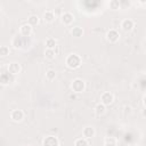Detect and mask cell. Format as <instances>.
Instances as JSON below:
<instances>
[{"label":"cell","mask_w":146,"mask_h":146,"mask_svg":"<svg viewBox=\"0 0 146 146\" xmlns=\"http://www.w3.org/2000/svg\"><path fill=\"white\" fill-rule=\"evenodd\" d=\"M65 64L71 70L79 68L81 66V57L76 54H70L65 59Z\"/></svg>","instance_id":"1"},{"label":"cell","mask_w":146,"mask_h":146,"mask_svg":"<svg viewBox=\"0 0 146 146\" xmlns=\"http://www.w3.org/2000/svg\"><path fill=\"white\" fill-rule=\"evenodd\" d=\"M71 89L74 92H82L86 89V82L82 79H74L71 83Z\"/></svg>","instance_id":"2"},{"label":"cell","mask_w":146,"mask_h":146,"mask_svg":"<svg viewBox=\"0 0 146 146\" xmlns=\"http://www.w3.org/2000/svg\"><path fill=\"white\" fill-rule=\"evenodd\" d=\"M113 102H114V95L112 92L105 91V92L102 94V96H100V103L102 104H104L105 106H107V105L113 104Z\"/></svg>","instance_id":"3"},{"label":"cell","mask_w":146,"mask_h":146,"mask_svg":"<svg viewBox=\"0 0 146 146\" xmlns=\"http://www.w3.org/2000/svg\"><path fill=\"white\" fill-rule=\"evenodd\" d=\"M106 39H107V41H110L111 43H115V42H117L119 39H120V33H119L116 30L112 29V30H110V31L106 33Z\"/></svg>","instance_id":"4"},{"label":"cell","mask_w":146,"mask_h":146,"mask_svg":"<svg viewBox=\"0 0 146 146\" xmlns=\"http://www.w3.org/2000/svg\"><path fill=\"white\" fill-rule=\"evenodd\" d=\"M21 70H22L21 65H19L18 63H16V62L9 63L8 66H7V71H8L11 75H14V76L17 75V74H19V73H21Z\"/></svg>","instance_id":"5"},{"label":"cell","mask_w":146,"mask_h":146,"mask_svg":"<svg viewBox=\"0 0 146 146\" xmlns=\"http://www.w3.org/2000/svg\"><path fill=\"white\" fill-rule=\"evenodd\" d=\"M60 21H62V23L64 25H71L73 23V21H74V15L72 13H70V11H65V13L62 14Z\"/></svg>","instance_id":"6"},{"label":"cell","mask_w":146,"mask_h":146,"mask_svg":"<svg viewBox=\"0 0 146 146\" xmlns=\"http://www.w3.org/2000/svg\"><path fill=\"white\" fill-rule=\"evenodd\" d=\"M135 27V22L130 18H125L121 22V29L124 31V32H129L131 31L132 29Z\"/></svg>","instance_id":"7"},{"label":"cell","mask_w":146,"mask_h":146,"mask_svg":"<svg viewBox=\"0 0 146 146\" xmlns=\"http://www.w3.org/2000/svg\"><path fill=\"white\" fill-rule=\"evenodd\" d=\"M42 146H59V141L55 136H47L42 141Z\"/></svg>","instance_id":"8"},{"label":"cell","mask_w":146,"mask_h":146,"mask_svg":"<svg viewBox=\"0 0 146 146\" xmlns=\"http://www.w3.org/2000/svg\"><path fill=\"white\" fill-rule=\"evenodd\" d=\"M19 34L22 35V36H24V38H29V36H31V34H32V26L30 25V24H23L21 27H19Z\"/></svg>","instance_id":"9"},{"label":"cell","mask_w":146,"mask_h":146,"mask_svg":"<svg viewBox=\"0 0 146 146\" xmlns=\"http://www.w3.org/2000/svg\"><path fill=\"white\" fill-rule=\"evenodd\" d=\"M10 119L14 122H21L24 119V112L22 110H14V111H11Z\"/></svg>","instance_id":"10"},{"label":"cell","mask_w":146,"mask_h":146,"mask_svg":"<svg viewBox=\"0 0 146 146\" xmlns=\"http://www.w3.org/2000/svg\"><path fill=\"white\" fill-rule=\"evenodd\" d=\"M15 80L14 75H11L9 72H2L1 73V76H0V81H1V84H8L10 82H13Z\"/></svg>","instance_id":"11"},{"label":"cell","mask_w":146,"mask_h":146,"mask_svg":"<svg viewBox=\"0 0 146 146\" xmlns=\"http://www.w3.org/2000/svg\"><path fill=\"white\" fill-rule=\"evenodd\" d=\"M95 133H96V131H95V129H94L92 127H86V128H83V130H82V136H83V138H86V139L92 138V137L95 136Z\"/></svg>","instance_id":"12"},{"label":"cell","mask_w":146,"mask_h":146,"mask_svg":"<svg viewBox=\"0 0 146 146\" xmlns=\"http://www.w3.org/2000/svg\"><path fill=\"white\" fill-rule=\"evenodd\" d=\"M43 21L46 23H52L55 21V13L52 10H46L43 13V16H42Z\"/></svg>","instance_id":"13"},{"label":"cell","mask_w":146,"mask_h":146,"mask_svg":"<svg viewBox=\"0 0 146 146\" xmlns=\"http://www.w3.org/2000/svg\"><path fill=\"white\" fill-rule=\"evenodd\" d=\"M11 46H14V48H16V49L22 48V46H24V42H23L22 36H21V35L14 36L13 40H11Z\"/></svg>","instance_id":"14"},{"label":"cell","mask_w":146,"mask_h":146,"mask_svg":"<svg viewBox=\"0 0 146 146\" xmlns=\"http://www.w3.org/2000/svg\"><path fill=\"white\" fill-rule=\"evenodd\" d=\"M105 112H106V106L104 105V104H97L96 105V107H95V114H96V116H102V115H104L105 114Z\"/></svg>","instance_id":"15"},{"label":"cell","mask_w":146,"mask_h":146,"mask_svg":"<svg viewBox=\"0 0 146 146\" xmlns=\"http://www.w3.org/2000/svg\"><path fill=\"white\" fill-rule=\"evenodd\" d=\"M71 34H72L74 38H80V36H82V34H83V30H82V27H80V26H74V27H72V30H71Z\"/></svg>","instance_id":"16"},{"label":"cell","mask_w":146,"mask_h":146,"mask_svg":"<svg viewBox=\"0 0 146 146\" xmlns=\"http://www.w3.org/2000/svg\"><path fill=\"white\" fill-rule=\"evenodd\" d=\"M40 22V18L38 15H31L29 18H27V24H30L31 26H35L38 25Z\"/></svg>","instance_id":"17"},{"label":"cell","mask_w":146,"mask_h":146,"mask_svg":"<svg viewBox=\"0 0 146 146\" xmlns=\"http://www.w3.org/2000/svg\"><path fill=\"white\" fill-rule=\"evenodd\" d=\"M104 144L105 146H116V139L114 137H105Z\"/></svg>","instance_id":"18"},{"label":"cell","mask_w":146,"mask_h":146,"mask_svg":"<svg viewBox=\"0 0 146 146\" xmlns=\"http://www.w3.org/2000/svg\"><path fill=\"white\" fill-rule=\"evenodd\" d=\"M74 146H89V141L86 138H78L74 141Z\"/></svg>","instance_id":"19"},{"label":"cell","mask_w":146,"mask_h":146,"mask_svg":"<svg viewBox=\"0 0 146 146\" xmlns=\"http://www.w3.org/2000/svg\"><path fill=\"white\" fill-rule=\"evenodd\" d=\"M46 47L47 49H54L56 47V40L54 38H48L46 40Z\"/></svg>","instance_id":"20"},{"label":"cell","mask_w":146,"mask_h":146,"mask_svg":"<svg viewBox=\"0 0 146 146\" xmlns=\"http://www.w3.org/2000/svg\"><path fill=\"white\" fill-rule=\"evenodd\" d=\"M55 56H56V52L54 49H46L44 50V57L47 59H54Z\"/></svg>","instance_id":"21"},{"label":"cell","mask_w":146,"mask_h":146,"mask_svg":"<svg viewBox=\"0 0 146 146\" xmlns=\"http://www.w3.org/2000/svg\"><path fill=\"white\" fill-rule=\"evenodd\" d=\"M55 78H56V71L55 70H48L46 72V79L48 81H52V80H55Z\"/></svg>","instance_id":"22"},{"label":"cell","mask_w":146,"mask_h":146,"mask_svg":"<svg viewBox=\"0 0 146 146\" xmlns=\"http://www.w3.org/2000/svg\"><path fill=\"white\" fill-rule=\"evenodd\" d=\"M9 47H7V46H1V48H0V55L2 56V57H6L7 55H9Z\"/></svg>","instance_id":"23"},{"label":"cell","mask_w":146,"mask_h":146,"mask_svg":"<svg viewBox=\"0 0 146 146\" xmlns=\"http://www.w3.org/2000/svg\"><path fill=\"white\" fill-rule=\"evenodd\" d=\"M110 7H111L112 9H119V8H120V1H116V0L110 1Z\"/></svg>","instance_id":"24"},{"label":"cell","mask_w":146,"mask_h":146,"mask_svg":"<svg viewBox=\"0 0 146 146\" xmlns=\"http://www.w3.org/2000/svg\"><path fill=\"white\" fill-rule=\"evenodd\" d=\"M123 108H124V115H127V114H130V113H131V107H130V106H124Z\"/></svg>","instance_id":"25"},{"label":"cell","mask_w":146,"mask_h":146,"mask_svg":"<svg viewBox=\"0 0 146 146\" xmlns=\"http://www.w3.org/2000/svg\"><path fill=\"white\" fill-rule=\"evenodd\" d=\"M141 115H143V117H146V107H144L141 110Z\"/></svg>","instance_id":"26"},{"label":"cell","mask_w":146,"mask_h":146,"mask_svg":"<svg viewBox=\"0 0 146 146\" xmlns=\"http://www.w3.org/2000/svg\"><path fill=\"white\" fill-rule=\"evenodd\" d=\"M143 105H144V107H146V95L143 97Z\"/></svg>","instance_id":"27"},{"label":"cell","mask_w":146,"mask_h":146,"mask_svg":"<svg viewBox=\"0 0 146 146\" xmlns=\"http://www.w3.org/2000/svg\"><path fill=\"white\" fill-rule=\"evenodd\" d=\"M130 146H135V145H130Z\"/></svg>","instance_id":"28"}]
</instances>
